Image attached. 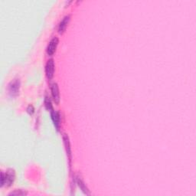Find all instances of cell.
Instances as JSON below:
<instances>
[{
  "instance_id": "12",
  "label": "cell",
  "mask_w": 196,
  "mask_h": 196,
  "mask_svg": "<svg viewBox=\"0 0 196 196\" xmlns=\"http://www.w3.org/2000/svg\"><path fill=\"white\" fill-rule=\"evenodd\" d=\"M34 107H33V106H32V105H29V107H28L27 108V112L29 113V114H32L33 113H34Z\"/></svg>"
},
{
  "instance_id": "9",
  "label": "cell",
  "mask_w": 196,
  "mask_h": 196,
  "mask_svg": "<svg viewBox=\"0 0 196 196\" xmlns=\"http://www.w3.org/2000/svg\"><path fill=\"white\" fill-rule=\"evenodd\" d=\"M77 185H78L79 187H80V189H81L82 192H83L85 194V195H90V192H89L88 189H87L86 185H85L84 182H83V180H82V179H80V178H77Z\"/></svg>"
},
{
  "instance_id": "4",
  "label": "cell",
  "mask_w": 196,
  "mask_h": 196,
  "mask_svg": "<svg viewBox=\"0 0 196 196\" xmlns=\"http://www.w3.org/2000/svg\"><path fill=\"white\" fill-rule=\"evenodd\" d=\"M51 90H52V98H53L55 103L57 104L60 102V93H59L58 85H57V83L52 84V87H51Z\"/></svg>"
},
{
  "instance_id": "8",
  "label": "cell",
  "mask_w": 196,
  "mask_h": 196,
  "mask_svg": "<svg viewBox=\"0 0 196 196\" xmlns=\"http://www.w3.org/2000/svg\"><path fill=\"white\" fill-rule=\"evenodd\" d=\"M19 90V81L16 80L14 82H11L9 85V92L12 94H17Z\"/></svg>"
},
{
  "instance_id": "2",
  "label": "cell",
  "mask_w": 196,
  "mask_h": 196,
  "mask_svg": "<svg viewBox=\"0 0 196 196\" xmlns=\"http://www.w3.org/2000/svg\"><path fill=\"white\" fill-rule=\"evenodd\" d=\"M45 73L46 76L50 80L54 76V73H55V62L52 58L49 59L47 62L45 66Z\"/></svg>"
},
{
  "instance_id": "5",
  "label": "cell",
  "mask_w": 196,
  "mask_h": 196,
  "mask_svg": "<svg viewBox=\"0 0 196 196\" xmlns=\"http://www.w3.org/2000/svg\"><path fill=\"white\" fill-rule=\"evenodd\" d=\"M70 18H71L70 15L66 16L64 18L62 21H61V22L59 23L58 32L60 33V34H62V33L65 31L66 28H67V24H68V22H70Z\"/></svg>"
},
{
  "instance_id": "11",
  "label": "cell",
  "mask_w": 196,
  "mask_h": 196,
  "mask_svg": "<svg viewBox=\"0 0 196 196\" xmlns=\"http://www.w3.org/2000/svg\"><path fill=\"white\" fill-rule=\"evenodd\" d=\"M44 103H45V107H46V109L50 110H52V102H51L50 99H49L48 97L45 98V100H44Z\"/></svg>"
},
{
  "instance_id": "6",
  "label": "cell",
  "mask_w": 196,
  "mask_h": 196,
  "mask_svg": "<svg viewBox=\"0 0 196 196\" xmlns=\"http://www.w3.org/2000/svg\"><path fill=\"white\" fill-rule=\"evenodd\" d=\"M51 111H52L51 112V116H52V121H53L55 127L58 130L59 126H60V115L57 111H55V110H52Z\"/></svg>"
},
{
  "instance_id": "10",
  "label": "cell",
  "mask_w": 196,
  "mask_h": 196,
  "mask_svg": "<svg viewBox=\"0 0 196 196\" xmlns=\"http://www.w3.org/2000/svg\"><path fill=\"white\" fill-rule=\"evenodd\" d=\"M27 193H26L25 191L22 190H16L14 192H11L9 195H26Z\"/></svg>"
},
{
  "instance_id": "3",
  "label": "cell",
  "mask_w": 196,
  "mask_h": 196,
  "mask_svg": "<svg viewBox=\"0 0 196 196\" xmlns=\"http://www.w3.org/2000/svg\"><path fill=\"white\" fill-rule=\"evenodd\" d=\"M58 42L59 40L57 37L53 38V39L50 41V42H49L48 45L47 47V54L49 56H52L54 55V53H55L56 51V48H57V47Z\"/></svg>"
},
{
  "instance_id": "1",
  "label": "cell",
  "mask_w": 196,
  "mask_h": 196,
  "mask_svg": "<svg viewBox=\"0 0 196 196\" xmlns=\"http://www.w3.org/2000/svg\"><path fill=\"white\" fill-rule=\"evenodd\" d=\"M15 179V172L13 170H9L6 174L4 172L1 173V187H2L5 184L8 186L11 185L13 183Z\"/></svg>"
},
{
  "instance_id": "7",
  "label": "cell",
  "mask_w": 196,
  "mask_h": 196,
  "mask_svg": "<svg viewBox=\"0 0 196 196\" xmlns=\"http://www.w3.org/2000/svg\"><path fill=\"white\" fill-rule=\"evenodd\" d=\"M63 140L65 143L66 152H67V156H68L69 159H71V145H70V141H69V137L67 134H64L63 136Z\"/></svg>"
}]
</instances>
